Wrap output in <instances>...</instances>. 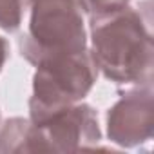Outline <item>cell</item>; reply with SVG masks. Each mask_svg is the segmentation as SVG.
<instances>
[{"instance_id":"6da1fadb","label":"cell","mask_w":154,"mask_h":154,"mask_svg":"<svg viewBox=\"0 0 154 154\" xmlns=\"http://www.w3.org/2000/svg\"><path fill=\"white\" fill-rule=\"evenodd\" d=\"M91 58L118 87L152 85L154 40L150 18L136 8L91 18Z\"/></svg>"},{"instance_id":"7a4b0ae2","label":"cell","mask_w":154,"mask_h":154,"mask_svg":"<svg viewBox=\"0 0 154 154\" xmlns=\"http://www.w3.org/2000/svg\"><path fill=\"white\" fill-rule=\"evenodd\" d=\"M102 140L96 111L78 102L44 120L9 118L0 125V154L78 152Z\"/></svg>"},{"instance_id":"3957f363","label":"cell","mask_w":154,"mask_h":154,"mask_svg":"<svg viewBox=\"0 0 154 154\" xmlns=\"http://www.w3.org/2000/svg\"><path fill=\"white\" fill-rule=\"evenodd\" d=\"M27 6L31 15L20 53L29 63L87 51L84 13L74 0H27Z\"/></svg>"},{"instance_id":"277c9868","label":"cell","mask_w":154,"mask_h":154,"mask_svg":"<svg viewBox=\"0 0 154 154\" xmlns=\"http://www.w3.org/2000/svg\"><path fill=\"white\" fill-rule=\"evenodd\" d=\"M33 94L29 98V120H44L62 109L82 102L98 78V69L89 49L62 54L35 65Z\"/></svg>"},{"instance_id":"5b68a950","label":"cell","mask_w":154,"mask_h":154,"mask_svg":"<svg viewBox=\"0 0 154 154\" xmlns=\"http://www.w3.org/2000/svg\"><path fill=\"white\" fill-rule=\"evenodd\" d=\"M154 91L152 85L131 87L107 112V136L112 143L134 149L152 140Z\"/></svg>"},{"instance_id":"8992f818","label":"cell","mask_w":154,"mask_h":154,"mask_svg":"<svg viewBox=\"0 0 154 154\" xmlns=\"http://www.w3.org/2000/svg\"><path fill=\"white\" fill-rule=\"evenodd\" d=\"M27 0H0V29L17 31L22 24V13Z\"/></svg>"},{"instance_id":"52a82bcc","label":"cell","mask_w":154,"mask_h":154,"mask_svg":"<svg viewBox=\"0 0 154 154\" xmlns=\"http://www.w3.org/2000/svg\"><path fill=\"white\" fill-rule=\"evenodd\" d=\"M74 2L89 18H100L127 8L131 0H74Z\"/></svg>"},{"instance_id":"ba28073f","label":"cell","mask_w":154,"mask_h":154,"mask_svg":"<svg viewBox=\"0 0 154 154\" xmlns=\"http://www.w3.org/2000/svg\"><path fill=\"white\" fill-rule=\"evenodd\" d=\"M8 54H9V44L4 36H0V71H2V67L8 60Z\"/></svg>"}]
</instances>
